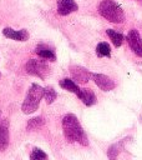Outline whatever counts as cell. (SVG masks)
<instances>
[{
    "mask_svg": "<svg viewBox=\"0 0 142 160\" xmlns=\"http://www.w3.org/2000/svg\"><path fill=\"white\" fill-rule=\"evenodd\" d=\"M62 130H64L65 138L70 142L78 141L82 145L88 144L86 134L83 132L77 118L73 114H67V115L64 116V119H62Z\"/></svg>",
    "mask_w": 142,
    "mask_h": 160,
    "instance_id": "1",
    "label": "cell"
},
{
    "mask_svg": "<svg viewBox=\"0 0 142 160\" xmlns=\"http://www.w3.org/2000/svg\"><path fill=\"white\" fill-rule=\"evenodd\" d=\"M98 12L102 18H105L110 22L121 24L125 21V12H123L122 8L112 0L101 1L98 5Z\"/></svg>",
    "mask_w": 142,
    "mask_h": 160,
    "instance_id": "2",
    "label": "cell"
},
{
    "mask_svg": "<svg viewBox=\"0 0 142 160\" xmlns=\"http://www.w3.org/2000/svg\"><path fill=\"white\" fill-rule=\"evenodd\" d=\"M44 96V88H41L37 84H32L25 96V100L21 105V110L24 114H32L41 101V98Z\"/></svg>",
    "mask_w": 142,
    "mask_h": 160,
    "instance_id": "3",
    "label": "cell"
},
{
    "mask_svg": "<svg viewBox=\"0 0 142 160\" xmlns=\"http://www.w3.org/2000/svg\"><path fill=\"white\" fill-rule=\"evenodd\" d=\"M26 71L30 75L37 76L40 79H45L49 75V66L44 60H37V59H30L26 65Z\"/></svg>",
    "mask_w": 142,
    "mask_h": 160,
    "instance_id": "4",
    "label": "cell"
},
{
    "mask_svg": "<svg viewBox=\"0 0 142 160\" xmlns=\"http://www.w3.org/2000/svg\"><path fill=\"white\" fill-rule=\"evenodd\" d=\"M126 39H127V42H128L130 48L132 49V51H133L137 56L142 58V39H141L138 31L135 30V29L130 30Z\"/></svg>",
    "mask_w": 142,
    "mask_h": 160,
    "instance_id": "5",
    "label": "cell"
},
{
    "mask_svg": "<svg viewBox=\"0 0 142 160\" xmlns=\"http://www.w3.org/2000/svg\"><path fill=\"white\" fill-rule=\"evenodd\" d=\"M70 72H71L72 79L77 82H81V84L87 82L90 80V76H91V74L88 72L87 69H85L82 66H78V65L70 66Z\"/></svg>",
    "mask_w": 142,
    "mask_h": 160,
    "instance_id": "6",
    "label": "cell"
},
{
    "mask_svg": "<svg viewBox=\"0 0 142 160\" xmlns=\"http://www.w3.org/2000/svg\"><path fill=\"white\" fill-rule=\"evenodd\" d=\"M93 78V81L96 82V85L103 90V91H110L115 88V82L111 78H108L107 75H103V74H93L92 75Z\"/></svg>",
    "mask_w": 142,
    "mask_h": 160,
    "instance_id": "7",
    "label": "cell"
},
{
    "mask_svg": "<svg viewBox=\"0 0 142 160\" xmlns=\"http://www.w3.org/2000/svg\"><path fill=\"white\" fill-rule=\"evenodd\" d=\"M78 9L75 0H57V12L62 16H66Z\"/></svg>",
    "mask_w": 142,
    "mask_h": 160,
    "instance_id": "8",
    "label": "cell"
},
{
    "mask_svg": "<svg viewBox=\"0 0 142 160\" xmlns=\"http://www.w3.org/2000/svg\"><path fill=\"white\" fill-rule=\"evenodd\" d=\"M2 35L5 38L12 39V40H17V41H26L29 39V32L27 30L22 29V30H12L11 28H5L2 30Z\"/></svg>",
    "mask_w": 142,
    "mask_h": 160,
    "instance_id": "9",
    "label": "cell"
},
{
    "mask_svg": "<svg viewBox=\"0 0 142 160\" xmlns=\"http://www.w3.org/2000/svg\"><path fill=\"white\" fill-rule=\"evenodd\" d=\"M77 96L81 99V101L86 106H91L96 102V95L91 89H81V91Z\"/></svg>",
    "mask_w": 142,
    "mask_h": 160,
    "instance_id": "10",
    "label": "cell"
},
{
    "mask_svg": "<svg viewBox=\"0 0 142 160\" xmlns=\"http://www.w3.org/2000/svg\"><path fill=\"white\" fill-rule=\"evenodd\" d=\"M9 145V129L7 124H0V151H4Z\"/></svg>",
    "mask_w": 142,
    "mask_h": 160,
    "instance_id": "11",
    "label": "cell"
},
{
    "mask_svg": "<svg viewBox=\"0 0 142 160\" xmlns=\"http://www.w3.org/2000/svg\"><path fill=\"white\" fill-rule=\"evenodd\" d=\"M36 54H37L40 58L46 59V60H50V61H55V59H56L55 52H54L51 49L46 48L45 45H39V46L36 48Z\"/></svg>",
    "mask_w": 142,
    "mask_h": 160,
    "instance_id": "12",
    "label": "cell"
},
{
    "mask_svg": "<svg viewBox=\"0 0 142 160\" xmlns=\"http://www.w3.org/2000/svg\"><path fill=\"white\" fill-rule=\"evenodd\" d=\"M59 84H60V86L64 88L65 90H67V91H70V92H73V94H76V95H78L80 91H81V89L77 86V84H76L73 80H71V79H62V80H60Z\"/></svg>",
    "mask_w": 142,
    "mask_h": 160,
    "instance_id": "13",
    "label": "cell"
},
{
    "mask_svg": "<svg viewBox=\"0 0 142 160\" xmlns=\"http://www.w3.org/2000/svg\"><path fill=\"white\" fill-rule=\"evenodd\" d=\"M106 32H107L108 38L111 39L112 44H113L116 48H118V46L122 45V42H123V35H122V34H120V32H117V31H115V30H112V29H107Z\"/></svg>",
    "mask_w": 142,
    "mask_h": 160,
    "instance_id": "14",
    "label": "cell"
},
{
    "mask_svg": "<svg viewBox=\"0 0 142 160\" xmlns=\"http://www.w3.org/2000/svg\"><path fill=\"white\" fill-rule=\"evenodd\" d=\"M96 54L97 56L102 58V56H110L111 55V48L107 42H100L96 46Z\"/></svg>",
    "mask_w": 142,
    "mask_h": 160,
    "instance_id": "15",
    "label": "cell"
},
{
    "mask_svg": "<svg viewBox=\"0 0 142 160\" xmlns=\"http://www.w3.org/2000/svg\"><path fill=\"white\" fill-rule=\"evenodd\" d=\"M56 96H57V94H56V91L51 86L44 88V98H45V100H46L47 104H52L55 101Z\"/></svg>",
    "mask_w": 142,
    "mask_h": 160,
    "instance_id": "16",
    "label": "cell"
},
{
    "mask_svg": "<svg viewBox=\"0 0 142 160\" xmlns=\"http://www.w3.org/2000/svg\"><path fill=\"white\" fill-rule=\"evenodd\" d=\"M121 142H117V144H113V145H111L110 148H108V150H107V156H108V159L110 160H116L117 159V156H118V154H120V150H121Z\"/></svg>",
    "mask_w": 142,
    "mask_h": 160,
    "instance_id": "17",
    "label": "cell"
},
{
    "mask_svg": "<svg viewBox=\"0 0 142 160\" xmlns=\"http://www.w3.org/2000/svg\"><path fill=\"white\" fill-rule=\"evenodd\" d=\"M44 125V119L41 116H37L35 119H30L29 122H27V129L29 130H32V129H37L40 126Z\"/></svg>",
    "mask_w": 142,
    "mask_h": 160,
    "instance_id": "18",
    "label": "cell"
},
{
    "mask_svg": "<svg viewBox=\"0 0 142 160\" xmlns=\"http://www.w3.org/2000/svg\"><path fill=\"white\" fill-rule=\"evenodd\" d=\"M30 159H34V160H46L47 159V155L41 149L34 148V150H32V152L30 155Z\"/></svg>",
    "mask_w": 142,
    "mask_h": 160,
    "instance_id": "19",
    "label": "cell"
},
{
    "mask_svg": "<svg viewBox=\"0 0 142 160\" xmlns=\"http://www.w3.org/2000/svg\"><path fill=\"white\" fill-rule=\"evenodd\" d=\"M30 160H34V159H30Z\"/></svg>",
    "mask_w": 142,
    "mask_h": 160,
    "instance_id": "20",
    "label": "cell"
}]
</instances>
